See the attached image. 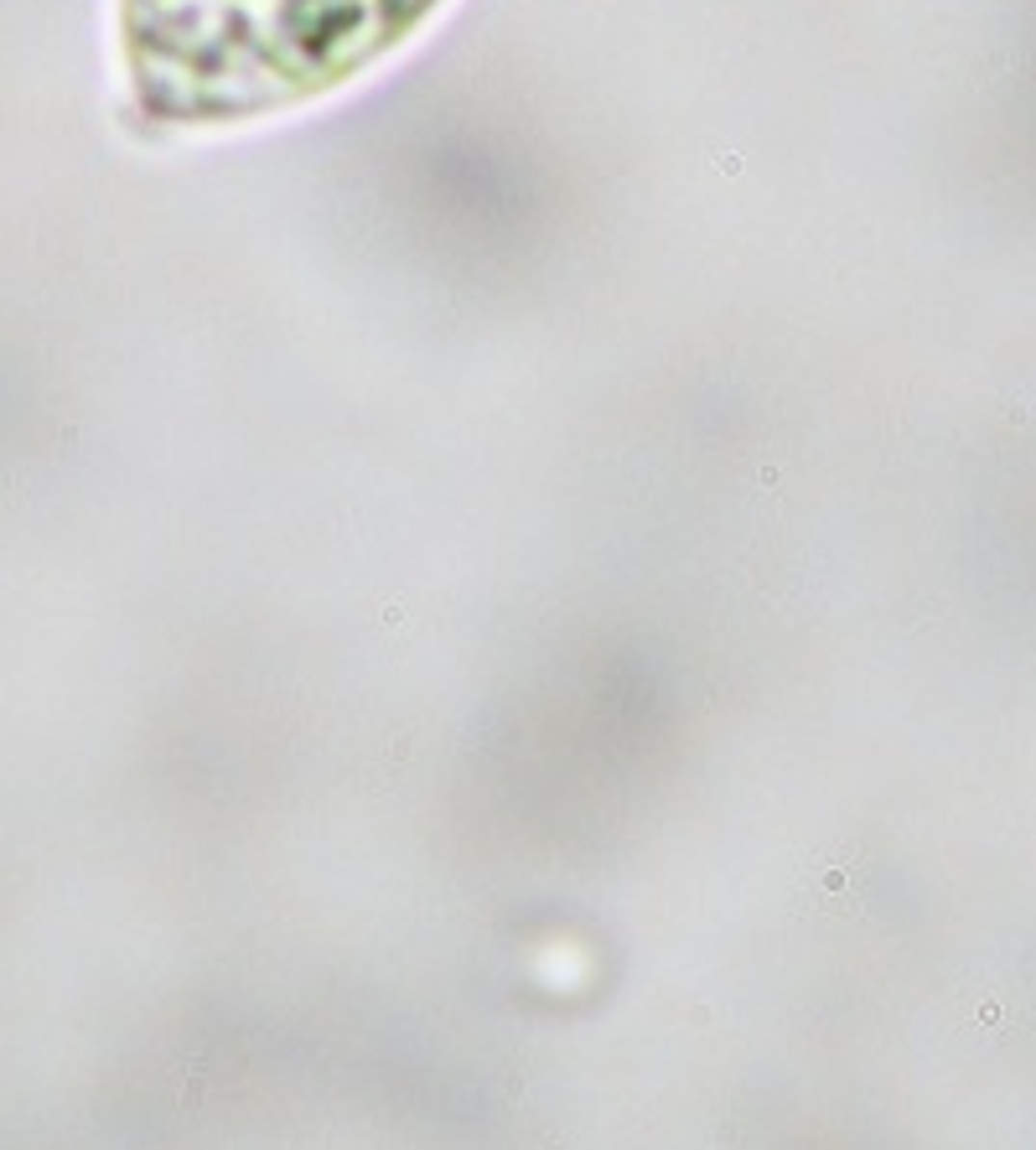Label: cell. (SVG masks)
Returning <instances> with one entry per match:
<instances>
[{
  "label": "cell",
  "instance_id": "obj_1",
  "mask_svg": "<svg viewBox=\"0 0 1036 1150\" xmlns=\"http://www.w3.org/2000/svg\"><path fill=\"white\" fill-rule=\"evenodd\" d=\"M440 0H120V52L161 124L285 115L368 73Z\"/></svg>",
  "mask_w": 1036,
  "mask_h": 1150
}]
</instances>
